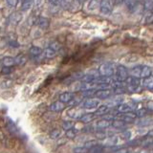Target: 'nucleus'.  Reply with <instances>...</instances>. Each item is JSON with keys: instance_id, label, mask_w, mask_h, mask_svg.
I'll use <instances>...</instances> for the list:
<instances>
[{"instance_id": "nucleus-1", "label": "nucleus", "mask_w": 153, "mask_h": 153, "mask_svg": "<svg viewBox=\"0 0 153 153\" xmlns=\"http://www.w3.org/2000/svg\"><path fill=\"white\" fill-rule=\"evenodd\" d=\"M126 82V88L128 92L137 93L142 90L141 88V80L136 76H128L127 79L124 81Z\"/></svg>"}, {"instance_id": "nucleus-2", "label": "nucleus", "mask_w": 153, "mask_h": 153, "mask_svg": "<svg viewBox=\"0 0 153 153\" xmlns=\"http://www.w3.org/2000/svg\"><path fill=\"white\" fill-rule=\"evenodd\" d=\"M115 72H116V66L111 62H105L99 67V75L103 78H108L115 75Z\"/></svg>"}, {"instance_id": "nucleus-3", "label": "nucleus", "mask_w": 153, "mask_h": 153, "mask_svg": "<svg viewBox=\"0 0 153 153\" xmlns=\"http://www.w3.org/2000/svg\"><path fill=\"white\" fill-rule=\"evenodd\" d=\"M128 70L126 67L123 65H118L116 67V72H115V80L120 81V82H124L128 78Z\"/></svg>"}, {"instance_id": "nucleus-4", "label": "nucleus", "mask_w": 153, "mask_h": 153, "mask_svg": "<svg viewBox=\"0 0 153 153\" xmlns=\"http://www.w3.org/2000/svg\"><path fill=\"white\" fill-rule=\"evenodd\" d=\"M100 11L104 16H108L113 11V0H100Z\"/></svg>"}, {"instance_id": "nucleus-5", "label": "nucleus", "mask_w": 153, "mask_h": 153, "mask_svg": "<svg viewBox=\"0 0 153 153\" xmlns=\"http://www.w3.org/2000/svg\"><path fill=\"white\" fill-rule=\"evenodd\" d=\"M99 100L97 99H86L82 102V106L85 109H96L99 106Z\"/></svg>"}, {"instance_id": "nucleus-6", "label": "nucleus", "mask_w": 153, "mask_h": 153, "mask_svg": "<svg viewBox=\"0 0 153 153\" xmlns=\"http://www.w3.org/2000/svg\"><path fill=\"white\" fill-rule=\"evenodd\" d=\"M111 93H112L111 90H109L107 88H102V89H100L98 91H96L94 95H95V97L99 100H104V99L109 98Z\"/></svg>"}, {"instance_id": "nucleus-7", "label": "nucleus", "mask_w": 153, "mask_h": 153, "mask_svg": "<svg viewBox=\"0 0 153 153\" xmlns=\"http://www.w3.org/2000/svg\"><path fill=\"white\" fill-rule=\"evenodd\" d=\"M153 69L149 66H146V65H142L141 66V75H140V79H147L151 76L152 75Z\"/></svg>"}, {"instance_id": "nucleus-8", "label": "nucleus", "mask_w": 153, "mask_h": 153, "mask_svg": "<svg viewBox=\"0 0 153 153\" xmlns=\"http://www.w3.org/2000/svg\"><path fill=\"white\" fill-rule=\"evenodd\" d=\"M65 108V105L63 102H61L60 100L59 102H53L51 105H50V111L52 112H56V113H59V112H61L62 110H63Z\"/></svg>"}, {"instance_id": "nucleus-9", "label": "nucleus", "mask_w": 153, "mask_h": 153, "mask_svg": "<svg viewBox=\"0 0 153 153\" xmlns=\"http://www.w3.org/2000/svg\"><path fill=\"white\" fill-rule=\"evenodd\" d=\"M116 110L120 114L129 113V112H132V107L130 106V105H128L127 103H120L117 105Z\"/></svg>"}, {"instance_id": "nucleus-10", "label": "nucleus", "mask_w": 153, "mask_h": 153, "mask_svg": "<svg viewBox=\"0 0 153 153\" xmlns=\"http://www.w3.org/2000/svg\"><path fill=\"white\" fill-rule=\"evenodd\" d=\"M74 96L71 92H63L59 95V100L63 103H69L73 100Z\"/></svg>"}, {"instance_id": "nucleus-11", "label": "nucleus", "mask_w": 153, "mask_h": 153, "mask_svg": "<svg viewBox=\"0 0 153 153\" xmlns=\"http://www.w3.org/2000/svg\"><path fill=\"white\" fill-rule=\"evenodd\" d=\"M68 115L70 116V118L72 119H80L81 117L83 116V111L82 110L79 109H70L68 111Z\"/></svg>"}, {"instance_id": "nucleus-12", "label": "nucleus", "mask_w": 153, "mask_h": 153, "mask_svg": "<svg viewBox=\"0 0 153 153\" xmlns=\"http://www.w3.org/2000/svg\"><path fill=\"white\" fill-rule=\"evenodd\" d=\"M109 106H107V105L105 104H102L100 106L98 107V109L95 111V116H103V115L107 114L109 112Z\"/></svg>"}, {"instance_id": "nucleus-13", "label": "nucleus", "mask_w": 153, "mask_h": 153, "mask_svg": "<svg viewBox=\"0 0 153 153\" xmlns=\"http://www.w3.org/2000/svg\"><path fill=\"white\" fill-rule=\"evenodd\" d=\"M111 124L112 123L110 122V120L103 118L102 120H99V121L96 123V126L99 128H106V127H109Z\"/></svg>"}, {"instance_id": "nucleus-14", "label": "nucleus", "mask_w": 153, "mask_h": 153, "mask_svg": "<svg viewBox=\"0 0 153 153\" xmlns=\"http://www.w3.org/2000/svg\"><path fill=\"white\" fill-rule=\"evenodd\" d=\"M94 118H95V114L94 113H88V114L83 115V116L79 119V121L84 123H88L90 122H92L94 120Z\"/></svg>"}, {"instance_id": "nucleus-15", "label": "nucleus", "mask_w": 153, "mask_h": 153, "mask_svg": "<svg viewBox=\"0 0 153 153\" xmlns=\"http://www.w3.org/2000/svg\"><path fill=\"white\" fill-rule=\"evenodd\" d=\"M143 85L147 89L153 90V78H152V76H149V78L143 79Z\"/></svg>"}, {"instance_id": "nucleus-16", "label": "nucleus", "mask_w": 153, "mask_h": 153, "mask_svg": "<svg viewBox=\"0 0 153 153\" xmlns=\"http://www.w3.org/2000/svg\"><path fill=\"white\" fill-rule=\"evenodd\" d=\"M38 26L42 29H46L49 27V20L45 17H39L38 18V21H37Z\"/></svg>"}, {"instance_id": "nucleus-17", "label": "nucleus", "mask_w": 153, "mask_h": 153, "mask_svg": "<svg viewBox=\"0 0 153 153\" xmlns=\"http://www.w3.org/2000/svg\"><path fill=\"white\" fill-rule=\"evenodd\" d=\"M42 53V49L37 46H32L30 48V54L33 56H40Z\"/></svg>"}, {"instance_id": "nucleus-18", "label": "nucleus", "mask_w": 153, "mask_h": 153, "mask_svg": "<svg viewBox=\"0 0 153 153\" xmlns=\"http://www.w3.org/2000/svg\"><path fill=\"white\" fill-rule=\"evenodd\" d=\"M143 22H145V24L153 23V13L151 11L147 12V13H146L145 17H143Z\"/></svg>"}, {"instance_id": "nucleus-19", "label": "nucleus", "mask_w": 153, "mask_h": 153, "mask_svg": "<svg viewBox=\"0 0 153 153\" xmlns=\"http://www.w3.org/2000/svg\"><path fill=\"white\" fill-rule=\"evenodd\" d=\"M14 63H16V59H13V57L8 56V57H5V59H3V64L6 67H11Z\"/></svg>"}, {"instance_id": "nucleus-20", "label": "nucleus", "mask_w": 153, "mask_h": 153, "mask_svg": "<svg viewBox=\"0 0 153 153\" xmlns=\"http://www.w3.org/2000/svg\"><path fill=\"white\" fill-rule=\"evenodd\" d=\"M56 52H55L53 49H51L50 47H48L44 52V55H45L46 59H53V57L56 56Z\"/></svg>"}, {"instance_id": "nucleus-21", "label": "nucleus", "mask_w": 153, "mask_h": 153, "mask_svg": "<svg viewBox=\"0 0 153 153\" xmlns=\"http://www.w3.org/2000/svg\"><path fill=\"white\" fill-rule=\"evenodd\" d=\"M126 122H123V121H122V120H119V119L112 123V126L115 128H123L124 126H126Z\"/></svg>"}, {"instance_id": "nucleus-22", "label": "nucleus", "mask_w": 153, "mask_h": 153, "mask_svg": "<svg viewBox=\"0 0 153 153\" xmlns=\"http://www.w3.org/2000/svg\"><path fill=\"white\" fill-rule=\"evenodd\" d=\"M62 128L64 129V130H70V129L74 128V123H72L71 121H64L62 123Z\"/></svg>"}, {"instance_id": "nucleus-23", "label": "nucleus", "mask_w": 153, "mask_h": 153, "mask_svg": "<svg viewBox=\"0 0 153 153\" xmlns=\"http://www.w3.org/2000/svg\"><path fill=\"white\" fill-rule=\"evenodd\" d=\"M152 123V121L150 119L147 118H142L138 121V126H149V124Z\"/></svg>"}, {"instance_id": "nucleus-24", "label": "nucleus", "mask_w": 153, "mask_h": 153, "mask_svg": "<svg viewBox=\"0 0 153 153\" xmlns=\"http://www.w3.org/2000/svg\"><path fill=\"white\" fill-rule=\"evenodd\" d=\"M61 135V132L59 129H54V130H52L50 132V137L52 139H54V140H56V139H59Z\"/></svg>"}, {"instance_id": "nucleus-25", "label": "nucleus", "mask_w": 153, "mask_h": 153, "mask_svg": "<svg viewBox=\"0 0 153 153\" xmlns=\"http://www.w3.org/2000/svg\"><path fill=\"white\" fill-rule=\"evenodd\" d=\"M16 63L18 64V65H23V64H25L26 63V61H27V59L24 56L20 55V56H16Z\"/></svg>"}, {"instance_id": "nucleus-26", "label": "nucleus", "mask_w": 153, "mask_h": 153, "mask_svg": "<svg viewBox=\"0 0 153 153\" xmlns=\"http://www.w3.org/2000/svg\"><path fill=\"white\" fill-rule=\"evenodd\" d=\"M76 134H78V132H76V129L72 128V129H70V130L66 131V137L69 138V139H74L76 136Z\"/></svg>"}, {"instance_id": "nucleus-27", "label": "nucleus", "mask_w": 153, "mask_h": 153, "mask_svg": "<svg viewBox=\"0 0 153 153\" xmlns=\"http://www.w3.org/2000/svg\"><path fill=\"white\" fill-rule=\"evenodd\" d=\"M33 0H24L22 2V10L24 11H27L28 9H30L32 6V3H33Z\"/></svg>"}, {"instance_id": "nucleus-28", "label": "nucleus", "mask_w": 153, "mask_h": 153, "mask_svg": "<svg viewBox=\"0 0 153 153\" xmlns=\"http://www.w3.org/2000/svg\"><path fill=\"white\" fill-rule=\"evenodd\" d=\"M51 49H53L55 52H57L59 49H60V44L59 42H56V41H54V42H52L51 44H50V46H49Z\"/></svg>"}, {"instance_id": "nucleus-29", "label": "nucleus", "mask_w": 153, "mask_h": 153, "mask_svg": "<svg viewBox=\"0 0 153 153\" xmlns=\"http://www.w3.org/2000/svg\"><path fill=\"white\" fill-rule=\"evenodd\" d=\"M74 151H75V153H87V152H89V149L86 148L85 146H80V147H76Z\"/></svg>"}, {"instance_id": "nucleus-30", "label": "nucleus", "mask_w": 153, "mask_h": 153, "mask_svg": "<svg viewBox=\"0 0 153 153\" xmlns=\"http://www.w3.org/2000/svg\"><path fill=\"white\" fill-rule=\"evenodd\" d=\"M114 93L116 95H121L126 93V89L124 87H118V88H114Z\"/></svg>"}, {"instance_id": "nucleus-31", "label": "nucleus", "mask_w": 153, "mask_h": 153, "mask_svg": "<svg viewBox=\"0 0 153 153\" xmlns=\"http://www.w3.org/2000/svg\"><path fill=\"white\" fill-rule=\"evenodd\" d=\"M135 114H136L137 117H143L146 114V110H145V109H139V110H137V111L135 112Z\"/></svg>"}, {"instance_id": "nucleus-32", "label": "nucleus", "mask_w": 153, "mask_h": 153, "mask_svg": "<svg viewBox=\"0 0 153 153\" xmlns=\"http://www.w3.org/2000/svg\"><path fill=\"white\" fill-rule=\"evenodd\" d=\"M8 128L9 130L11 131L12 133H16V124H14L12 121H11V123L8 124Z\"/></svg>"}, {"instance_id": "nucleus-33", "label": "nucleus", "mask_w": 153, "mask_h": 153, "mask_svg": "<svg viewBox=\"0 0 153 153\" xmlns=\"http://www.w3.org/2000/svg\"><path fill=\"white\" fill-rule=\"evenodd\" d=\"M7 3L11 7H16L17 4V0H7Z\"/></svg>"}, {"instance_id": "nucleus-34", "label": "nucleus", "mask_w": 153, "mask_h": 153, "mask_svg": "<svg viewBox=\"0 0 153 153\" xmlns=\"http://www.w3.org/2000/svg\"><path fill=\"white\" fill-rule=\"evenodd\" d=\"M11 72H12L11 67H6V66H5L4 68L2 69V73L3 74H9V73H11Z\"/></svg>"}, {"instance_id": "nucleus-35", "label": "nucleus", "mask_w": 153, "mask_h": 153, "mask_svg": "<svg viewBox=\"0 0 153 153\" xmlns=\"http://www.w3.org/2000/svg\"><path fill=\"white\" fill-rule=\"evenodd\" d=\"M114 153H128V149L127 148H119Z\"/></svg>"}, {"instance_id": "nucleus-36", "label": "nucleus", "mask_w": 153, "mask_h": 153, "mask_svg": "<svg viewBox=\"0 0 153 153\" xmlns=\"http://www.w3.org/2000/svg\"><path fill=\"white\" fill-rule=\"evenodd\" d=\"M10 85H11V81H5V82L0 84V87L5 88V87H9Z\"/></svg>"}, {"instance_id": "nucleus-37", "label": "nucleus", "mask_w": 153, "mask_h": 153, "mask_svg": "<svg viewBox=\"0 0 153 153\" xmlns=\"http://www.w3.org/2000/svg\"><path fill=\"white\" fill-rule=\"evenodd\" d=\"M49 1H50L51 4H56L57 2L59 1V0H49Z\"/></svg>"}, {"instance_id": "nucleus-38", "label": "nucleus", "mask_w": 153, "mask_h": 153, "mask_svg": "<svg viewBox=\"0 0 153 153\" xmlns=\"http://www.w3.org/2000/svg\"><path fill=\"white\" fill-rule=\"evenodd\" d=\"M123 1V0H113V2H115L116 4H120V3H122Z\"/></svg>"}, {"instance_id": "nucleus-39", "label": "nucleus", "mask_w": 153, "mask_h": 153, "mask_svg": "<svg viewBox=\"0 0 153 153\" xmlns=\"http://www.w3.org/2000/svg\"><path fill=\"white\" fill-rule=\"evenodd\" d=\"M23 1H24V0H22V2H23Z\"/></svg>"}, {"instance_id": "nucleus-40", "label": "nucleus", "mask_w": 153, "mask_h": 153, "mask_svg": "<svg viewBox=\"0 0 153 153\" xmlns=\"http://www.w3.org/2000/svg\"><path fill=\"white\" fill-rule=\"evenodd\" d=\"M152 153H153V150H152Z\"/></svg>"}]
</instances>
